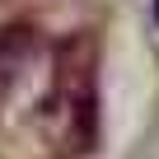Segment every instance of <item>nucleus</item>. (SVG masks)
<instances>
[{
  "instance_id": "f257e3e1",
  "label": "nucleus",
  "mask_w": 159,
  "mask_h": 159,
  "mask_svg": "<svg viewBox=\"0 0 159 159\" xmlns=\"http://www.w3.org/2000/svg\"><path fill=\"white\" fill-rule=\"evenodd\" d=\"M154 14H159V0H154Z\"/></svg>"
}]
</instances>
